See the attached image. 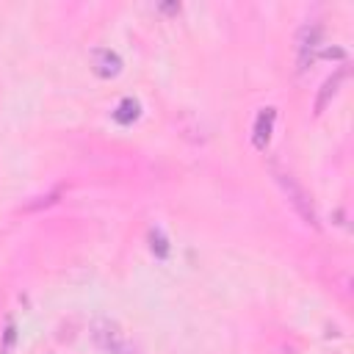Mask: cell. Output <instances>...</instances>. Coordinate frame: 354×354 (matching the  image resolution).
I'll list each match as a JSON object with an SVG mask.
<instances>
[{
    "instance_id": "6da1fadb",
    "label": "cell",
    "mask_w": 354,
    "mask_h": 354,
    "mask_svg": "<svg viewBox=\"0 0 354 354\" xmlns=\"http://www.w3.org/2000/svg\"><path fill=\"white\" fill-rule=\"evenodd\" d=\"M271 171H274V180L280 183V189L285 191V197H288V202L293 205V211L307 222V225H315V211H313V202H310V197H307V191L299 186V180L291 174V171H285V169H280L277 163H271Z\"/></svg>"
},
{
    "instance_id": "7a4b0ae2",
    "label": "cell",
    "mask_w": 354,
    "mask_h": 354,
    "mask_svg": "<svg viewBox=\"0 0 354 354\" xmlns=\"http://www.w3.org/2000/svg\"><path fill=\"white\" fill-rule=\"evenodd\" d=\"M318 42H321V25H304V28L299 31V39H296V50H299V72H304V70L315 61L313 50L318 48Z\"/></svg>"
},
{
    "instance_id": "3957f363",
    "label": "cell",
    "mask_w": 354,
    "mask_h": 354,
    "mask_svg": "<svg viewBox=\"0 0 354 354\" xmlns=\"http://www.w3.org/2000/svg\"><path fill=\"white\" fill-rule=\"evenodd\" d=\"M92 72L97 78H116L122 72V59L108 48H94L92 50Z\"/></svg>"
},
{
    "instance_id": "277c9868",
    "label": "cell",
    "mask_w": 354,
    "mask_h": 354,
    "mask_svg": "<svg viewBox=\"0 0 354 354\" xmlns=\"http://www.w3.org/2000/svg\"><path fill=\"white\" fill-rule=\"evenodd\" d=\"M274 122H277V108H260L258 116H255V125H252V144L255 149H266L271 133H274Z\"/></svg>"
},
{
    "instance_id": "5b68a950",
    "label": "cell",
    "mask_w": 354,
    "mask_h": 354,
    "mask_svg": "<svg viewBox=\"0 0 354 354\" xmlns=\"http://www.w3.org/2000/svg\"><path fill=\"white\" fill-rule=\"evenodd\" d=\"M343 78H346V70H337L332 78H326V81H324L321 94H318V100H315V114H321V111L326 108V103L335 97V92H337V86L343 83Z\"/></svg>"
},
{
    "instance_id": "8992f818",
    "label": "cell",
    "mask_w": 354,
    "mask_h": 354,
    "mask_svg": "<svg viewBox=\"0 0 354 354\" xmlns=\"http://www.w3.org/2000/svg\"><path fill=\"white\" fill-rule=\"evenodd\" d=\"M138 114H141V105H138L133 97H125V100L116 105L114 119H116L119 125H130V122H136V119H138Z\"/></svg>"
},
{
    "instance_id": "52a82bcc",
    "label": "cell",
    "mask_w": 354,
    "mask_h": 354,
    "mask_svg": "<svg viewBox=\"0 0 354 354\" xmlns=\"http://www.w3.org/2000/svg\"><path fill=\"white\" fill-rule=\"evenodd\" d=\"M149 249H152V255L160 258V260L169 255V241H166V236H163L160 230H149Z\"/></svg>"
},
{
    "instance_id": "ba28073f",
    "label": "cell",
    "mask_w": 354,
    "mask_h": 354,
    "mask_svg": "<svg viewBox=\"0 0 354 354\" xmlns=\"http://www.w3.org/2000/svg\"><path fill=\"white\" fill-rule=\"evenodd\" d=\"M14 340H17V326H14V321L9 318V321H6V332H3V343H0V348H3V351H12V348H14Z\"/></svg>"
}]
</instances>
